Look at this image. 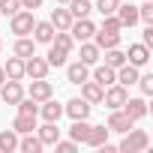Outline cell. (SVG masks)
Returning a JSON list of instances; mask_svg holds the SVG:
<instances>
[{
	"instance_id": "cell-1",
	"label": "cell",
	"mask_w": 153,
	"mask_h": 153,
	"mask_svg": "<svg viewBox=\"0 0 153 153\" xmlns=\"http://www.w3.org/2000/svg\"><path fill=\"white\" fill-rule=\"evenodd\" d=\"M147 144H150V135H147L144 129H129V132H123V141H120L117 150H123V153H138V150H147Z\"/></svg>"
},
{
	"instance_id": "cell-2",
	"label": "cell",
	"mask_w": 153,
	"mask_h": 153,
	"mask_svg": "<svg viewBox=\"0 0 153 153\" xmlns=\"http://www.w3.org/2000/svg\"><path fill=\"white\" fill-rule=\"evenodd\" d=\"M33 24H36V18H33V12H30V9H18V12L9 18V30H12L15 36H30Z\"/></svg>"
},
{
	"instance_id": "cell-3",
	"label": "cell",
	"mask_w": 153,
	"mask_h": 153,
	"mask_svg": "<svg viewBox=\"0 0 153 153\" xmlns=\"http://www.w3.org/2000/svg\"><path fill=\"white\" fill-rule=\"evenodd\" d=\"M69 33H72V39H75V42H87V39H93L96 24H93L90 18H75V21L69 24Z\"/></svg>"
},
{
	"instance_id": "cell-4",
	"label": "cell",
	"mask_w": 153,
	"mask_h": 153,
	"mask_svg": "<svg viewBox=\"0 0 153 153\" xmlns=\"http://www.w3.org/2000/svg\"><path fill=\"white\" fill-rule=\"evenodd\" d=\"M132 126H135V120L123 108H111V114H108V132H129Z\"/></svg>"
},
{
	"instance_id": "cell-5",
	"label": "cell",
	"mask_w": 153,
	"mask_h": 153,
	"mask_svg": "<svg viewBox=\"0 0 153 153\" xmlns=\"http://www.w3.org/2000/svg\"><path fill=\"white\" fill-rule=\"evenodd\" d=\"M126 99H129V93H126V87H123V84H117V81H114V84H108V90L102 93V102H105L108 108H123V102H126Z\"/></svg>"
},
{
	"instance_id": "cell-6",
	"label": "cell",
	"mask_w": 153,
	"mask_h": 153,
	"mask_svg": "<svg viewBox=\"0 0 153 153\" xmlns=\"http://www.w3.org/2000/svg\"><path fill=\"white\" fill-rule=\"evenodd\" d=\"M48 60L45 57H36V54H30L27 60H24V75H30V78H48Z\"/></svg>"
},
{
	"instance_id": "cell-7",
	"label": "cell",
	"mask_w": 153,
	"mask_h": 153,
	"mask_svg": "<svg viewBox=\"0 0 153 153\" xmlns=\"http://www.w3.org/2000/svg\"><path fill=\"white\" fill-rule=\"evenodd\" d=\"M27 96L36 99V102H45V99L54 96V87H51V81H45V78H33V84L27 87Z\"/></svg>"
},
{
	"instance_id": "cell-8",
	"label": "cell",
	"mask_w": 153,
	"mask_h": 153,
	"mask_svg": "<svg viewBox=\"0 0 153 153\" xmlns=\"http://www.w3.org/2000/svg\"><path fill=\"white\" fill-rule=\"evenodd\" d=\"M90 108H93V105H90L87 99H81V96H75V99H69V102H66V108H63V111H66V114H69L72 120H87Z\"/></svg>"
},
{
	"instance_id": "cell-9",
	"label": "cell",
	"mask_w": 153,
	"mask_h": 153,
	"mask_svg": "<svg viewBox=\"0 0 153 153\" xmlns=\"http://www.w3.org/2000/svg\"><path fill=\"white\" fill-rule=\"evenodd\" d=\"M0 96H3V102H6V105H15V102L24 96V87H21V81H12V78H6L3 84H0Z\"/></svg>"
},
{
	"instance_id": "cell-10",
	"label": "cell",
	"mask_w": 153,
	"mask_h": 153,
	"mask_svg": "<svg viewBox=\"0 0 153 153\" xmlns=\"http://www.w3.org/2000/svg\"><path fill=\"white\" fill-rule=\"evenodd\" d=\"M147 60H150V48L144 45V42H135V45H129V54H126V63H132V66H147Z\"/></svg>"
},
{
	"instance_id": "cell-11",
	"label": "cell",
	"mask_w": 153,
	"mask_h": 153,
	"mask_svg": "<svg viewBox=\"0 0 153 153\" xmlns=\"http://www.w3.org/2000/svg\"><path fill=\"white\" fill-rule=\"evenodd\" d=\"M78 87H81V99H87L90 105H99V102H102V93H105V87H99V84H96L93 78L81 81Z\"/></svg>"
},
{
	"instance_id": "cell-12",
	"label": "cell",
	"mask_w": 153,
	"mask_h": 153,
	"mask_svg": "<svg viewBox=\"0 0 153 153\" xmlns=\"http://www.w3.org/2000/svg\"><path fill=\"white\" fill-rule=\"evenodd\" d=\"M66 78H69V84H81V81H87V78H90V66L81 63V60L69 63V66H66Z\"/></svg>"
},
{
	"instance_id": "cell-13",
	"label": "cell",
	"mask_w": 153,
	"mask_h": 153,
	"mask_svg": "<svg viewBox=\"0 0 153 153\" xmlns=\"http://www.w3.org/2000/svg\"><path fill=\"white\" fill-rule=\"evenodd\" d=\"M30 33H33V42H36V45H39V42H42V45H51V39H54V24H51V21H36Z\"/></svg>"
},
{
	"instance_id": "cell-14",
	"label": "cell",
	"mask_w": 153,
	"mask_h": 153,
	"mask_svg": "<svg viewBox=\"0 0 153 153\" xmlns=\"http://www.w3.org/2000/svg\"><path fill=\"white\" fill-rule=\"evenodd\" d=\"M114 15H117L120 27H132V24H138V6H132V3H120Z\"/></svg>"
},
{
	"instance_id": "cell-15",
	"label": "cell",
	"mask_w": 153,
	"mask_h": 153,
	"mask_svg": "<svg viewBox=\"0 0 153 153\" xmlns=\"http://www.w3.org/2000/svg\"><path fill=\"white\" fill-rule=\"evenodd\" d=\"M117 72V84H123V87H132L135 81H138V66H132V63H123V66H117L114 69Z\"/></svg>"
},
{
	"instance_id": "cell-16",
	"label": "cell",
	"mask_w": 153,
	"mask_h": 153,
	"mask_svg": "<svg viewBox=\"0 0 153 153\" xmlns=\"http://www.w3.org/2000/svg\"><path fill=\"white\" fill-rule=\"evenodd\" d=\"M123 111H126L132 120H144V117H147V99H141V96H138V99H126V102H123Z\"/></svg>"
},
{
	"instance_id": "cell-17",
	"label": "cell",
	"mask_w": 153,
	"mask_h": 153,
	"mask_svg": "<svg viewBox=\"0 0 153 153\" xmlns=\"http://www.w3.org/2000/svg\"><path fill=\"white\" fill-rule=\"evenodd\" d=\"M12 54H15V57H21V60H27L30 54H36V42H33L30 36H18V39H15V45H12Z\"/></svg>"
},
{
	"instance_id": "cell-18",
	"label": "cell",
	"mask_w": 153,
	"mask_h": 153,
	"mask_svg": "<svg viewBox=\"0 0 153 153\" xmlns=\"http://www.w3.org/2000/svg\"><path fill=\"white\" fill-rule=\"evenodd\" d=\"M42 108H39V114H42V120H51V123H57L60 117H63V105L60 102H54V99H45V102H39Z\"/></svg>"
},
{
	"instance_id": "cell-19",
	"label": "cell",
	"mask_w": 153,
	"mask_h": 153,
	"mask_svg": "<svg viewBox=\"0 0 153 153\" xmlns=\"http://www.w3.org/2000/svg\"><path fill=\"white\" fill-rule=\"evenodd\" d=\"M90 78H93L99 87H108V84H114V81H117V72H114L111 66H105V63H102V66H96V69H93Z\"/></svg>"
},
{
	"instance_id": "cell-20",
	"label": "cell",
	"mask_w": 153,
	"mask_h": 153,
	"mask_svg": "<svg viewBox=\"0 0 153 153\" xmlns=\"http://www.w3.org/2000/svg\"><path fill=\"white\" fill-rule=\"evenodd\" d=\"M93 39H96L99 51H105V48H117V45H120V33H111V30H96Z\"/></svg>"
},
{
	"instance_id": "cell-21",
	"label": "cell",
	"mask_w": 153,
	"mask_h": 153,
	"mask_svg": "<svg viewBox=\"0 0 153 153\" xmlns=\"http://www.w3.org/2000/svg\"><path fill=\"white\" fill-rule=\"evenodd\" d=\"M105 141H108V126H90L84 135V144H90V147H102Z\"/></svg>"
},
{
	"instance_id": "cell-22",
	"label": "cell",
	"mask_w": 153,
	"mask_h": 153,
	"mask_svg": "<svg viewBox=\"0 0 153 153\" xmlns=\"http://www.w3.org/2000/svg\"><path fill=\"white\" fill-rule=\"evenodd\" d=\"M66 9L72 12V18H87L93 12V0H69Z\"/></svg>"
},
{
	"instance_id": "cell-23",
	"label": "cell",
	"mask_w": 153,
	"mask_h": 153,
	"mask_svg": "<svg viewBox=\"0 0 153 153\" xmlns=\"http://www.w3.org/2000/svg\"><path fill=\"white\" fill-rule=\"evenodd\" d=\"M75 18H72V12L69 9H63V6H57L54 12H51V24H54V30H69V24H72Z\"/></svg>"
},
{
	"instance_id": "cell-24",
	"label": "cell",
	"mask_w": 153,
	"mask_h": 153,
	"mask_svg": "<svg viewBox=\"0 0 153 153\" xmlns=\"http://www.w3.org/2000/svg\"><path fill=\"white\" fill-rule=\"evenodd\" d=\"M15 150H18V132L3 129L0 132V153H15Z\"/></svg>"
},
{
	"instance_id": "cell-25",
	"label": "cell",
	"mask_w": 153,
	"mask_h": 153,
	"mask_svg": "<svg viewBox=\"0 0 153 153\" xmlns=\"http://www.w3.org/2000/svg\"><path fill=\"white\" fill-rule=\"evenodd\" d=\"M3 72H6V78L21 81V78H24V60H21V57H9V63L3 66Z\"/></svg>"
},
{
	"instance_id": "cell-26",
	"label": "cell",
	"mask_w": 153,
	"mask_h": 153,
	"mask_svg": "<svg viewBox=\"0 0 153 153\" xmlns=\"http://www.w3.org/2000/svg\"><path fill=\"white\" fill-rule=\"evenodd\" d=\"M96 60H99V45L96 42H81V63H87V66H96Z\"/></svg>"
},
{
	"instance_id": "cell-27",
	"label": "cell",
	"mask_w": 153,
	"mask_h": 153,
	"mask_svg": "<svg viewBox=\"0 0 153 153\" xmlns=\"http://www.w3.org/2000/svg\"><path fill=\"white\" fill-rule=\"evenodd\" d=\"M57 138H60V126L51 123V120H45V126H39V141L42 144H54Z\"/></svg>"
},
{
	"instance_id": "cell-28",
	"label": "cell",
	"mask_w": 153,
	"mask_h": 153,
	"mask_svg": "<svg viewBox=\"0 0 153 153\" xmlns=\"http://www.w3.org/2000/svg\"><path fill=\"white\" fill-rule=\"evenodd\" d=\"M42 147H45V144H42L39 135H33V132H27V135L18 141V150H21V153H39Z\"/></svg>"
},
{
	"instance_id": "cell-29",
	"label": "cell",
	"mask_w": 153,
	"mask_h": 153,
	"mask_svg": "<svg viewBox=\"0 0 153 153\" xmlns=\"http://www.w3.org/2000/svg\"><path fill=\"white\" fill-rule=\"evenodd\" d=\"M12 129H15L18 135H27V132H33V129H36V117H27V114H18V117L12 120Z\"/></svg>"
},
{
	"instance_id": "cell-30",
	"label": "cell",
	"mask_w": 153,
	"mask_h": 153,
	"mask_svg": "<svg viewBox=\"0 0 153 153\" xmlns=\"http://www.w3.org/2000/svg\"><path fill=\"white\" fill-rule=\"evenodd\" d=\"M51 45H57V48H63V51H72L75 39H72V33H69V30H54V39H51Z\"/></svg>"
},
{
	"instance_id": "cell-31",
	"label": "cell",
	"mask_w": 153,
	"mask_h": 153,
	"mask_svg": "<svg viewBox=\"0 0 153 153\" xmlns=\"http://www.w3.org/2000/svg\"><path fill=\"white\" fill-rule=\"evenodd\" d=\"M15 105H18V114H27V117H39V102H36V99H30V96L24 99V96H21Z\"/></svg>"
},
{
	"instance_id": "cell-32",
	"label": "cell",
	"mask_w": 153,
	"mask_h": 153,
	"mask_svg": "<svg viewBox=\"0 0 153 153\" xmlns=\"http://www.w3.org/2000/svg\"><path fill=\"white\" fill-rule=\"evenodd\" d=\"M87 129H90V123H87V120H72V126H69V138L84 144V135H87Z\"/></svg>"
},
{
	"instance_id": "cell-33",
	"label": "cell",
	"mask_w": 153,
	"mask_h": 153,
	"mask_svg": "<svg viewBox=\"0 0 153 153\" xmlns=\"http://www.w3.org/2000/svg\"><path fill=\"white\" fill-rule=\"evenodd\" d=\"M66 57H69V51H63V48H57V45H51V48H48V54H45L48 66H63V63H66Z\"/></svg>"
},
{
	"instance_id": "cell-34",
	"label": "cell",
	"mask_w": 153,
	"mask_h": 153,
	"mask_svg": "<svg viewBox=\"0 0 153 153\" xmlns=\"http://www.w3.org/2000/svg\"><path fill=\"white\" fill-rule=\"evenodd\" d=\"M123 63H126V54H123L120 48H105V66L117 69V66H123Z\"/></svg>"
},
{
	"instance_id": "cell-35",
	"label": "cell",
	"mask_w": 153,
	"mask_h": 153,
	"mask_svg": "<svg viewBox=\"0 0 153 153\" xmlns=\"http://www.w3.org/2000/svg\"><path fill=\"white\" fill-rule=\"evenodd\" d=\"M117 6H120V0H96V6H93V9H96L99 15H114Z\"/></svg>"
},
{
	"instance_id": "cell-36",
	"label": "cell",
	"mask_w": 153,
	"mask_h": 153,
	"mask_svg": "<svg viewBox=\"0 0 153 153\" xmlns=\"http://www.w3.org/2000/svg\"><path fill=\"white\" fill-rule=\"evenodd\" d=\"M138 21L153 24V0H144V3L138 6Z\"/></svg>"
},
{
	"instance_id": "cell-37",
	"label": "cell",
	"mask_w": 153,
	"mask_h": 153,
	"mask_svg": "<svg viewBox=\"0 0 153 153\" xmlns=\"http://www.w3.org/2000/svg\"><path fill=\"white\" fill-rule=\"evenodd\" d=\"M18 9H21V0H0V15H9L12 18Z\"/></svg>"
},
{
	"instance_id": "cell-38",
	"label": "cell",
	"mask_w": 153,
	"mask_h": 153,
	"mask_svg": "<svg viewBox=\"0 0 153 153\" xmlns=\"http://www.w3.org/2000/svg\"><path fill=\"white\" fill-rule=\"evenodd\" d=\"M135 84L141 87L144 96H150V93H153V75H150V72H147V75H138V81H135Z\"/></svg>"
},
{
	"instance_id": "cell-39",
	"label": "cell",
	"mask_w": 153,
	"mask_h": 153,
	"mask_svg": "<svg viewBox=\"0 0 153 153\" xmlns=\"http://www.w3.org/2000/svg\"><path fill=\"white\" fill-rule=\"evenodd\" d=\"M54 147H57V153H75V150H78V141H54Z\"/></svg>"
},
{
	"instance_id": "cell-40",
	"label": "cell",
	"mask_w": 153,
	"mask_h": 153,
	"mask_svg": "<svg viewBox=\"0 0 153 153\" xmlns=\"http://www.w3.org/2000/svg\"><path fill=\"white\" fill-rule=\"evenodd\" d=\"M42 6V0H21V9H30V12H36Z\"/></svg>"
},
{
	"instance_id": "cell-41",
	"label": "cell",
	"mask_w": 153,
	"mask_h": 153,
	"mask_svg": "<svg viewBox=\"0 0 153 153\" xmlns=\"http://www.w3.org/2000/svg\"><path fill=\"white\" fill-rule=\"evenodd\" d=\"M6 81V72H3V66H0V84H3Z\"/></svg>"
},
{
	"instance_id": "cell-42",
	"label": "cell",
	"mask_w": 153,
	"mask_h": 153,
	"mask_svg": "<svg viewBox=\"0 0 153 153\" xmlns=\"http://www.w3.org/2000/svg\"><path fill=\"white\" fill-rule=\"evenodd\" d=\"M54 3H57V6H66V3H69V0H54Z\"/></svg>"
},
{
	"instance_id": "cell-43",
	"label": "cell",
	"mask_w": 153,
	"mask_h": 153,
	"mask_svg": "<svg viewBox=\"0 0 153 153\" xmlns=\"http://www.w3.org/2000/svg\"><path fill=\"white\" fill-rule=\"evenodd\" d=\"M0 48H3V42H0Z\"/></svg>"
}]
</instances>
